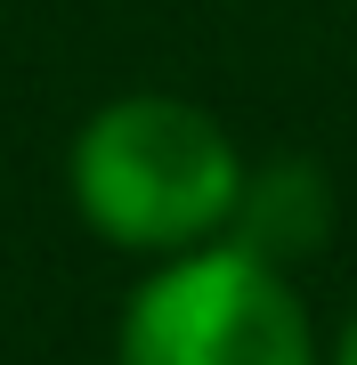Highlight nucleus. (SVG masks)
<instances>
[{
  "mask_svg": "<svg viewBox=\"0 0 357 365\" xmlns=\"http://www.w3.org/2000/svg\"><path fill=\"white\" fill-rule=\"evenodd\" d=\"M244 155L203 106L171 90H130L106 98L73 130L66 187L90 235L138 260H179L195 244H219L244 195Z\"/></svg>",
  "mask_w": 357,
  "mask_h": 365,
  "instance_id": "f257e3e1",
  "label": "nucleus"
},
{
  "mask_svg": "<svg viewBox=\"0 0 357 365\" xmlns=\"http://www.w3.org/2000/svg\"><path fill=\"white\" fill-rule=\"evenodd\" d=\"M114 365H325L317 325L276 260L244 244H195L122 300Z\"/></svg>",
  "mask_w": 357,
  "mask_h": 365,
  "instance_id": "f03ea898",
  "label": "nucleus"
},
{
  "mask_svg": "<svg viewBox=\"0 0 357 365\" xmlns=\"http://www.w3.org/2000/svg\"><path fill=\"white\" fill-rule=\"evenodd\" d=\"M325 227H333V195H325L317 163H292V155H284V163L244 170V195H236V220H227V244H244V252H260V260L292 268L301 252L325 244Z\"/></svg>",
  "mask_w": 357,
  "mask_h": 365,
  "instance_id": "7ed1b4c3",
  "label": "nucleus"
},
{
  "mask_svg": "<svg viewBox=\"0 0 357 365\" xmlns=\"http://www.w3.org/2000/svg\"><path fill=\"white\" fill-rule=\"evenodd\" d=\"M333 365H357V309H349V325H341V341H333Z\"/></svg>",
  "mask_w": 357,
  "mask_h": 365,
  "instance_id": "20e7f679",
  "label": "nucleus"
}]
</instances>
